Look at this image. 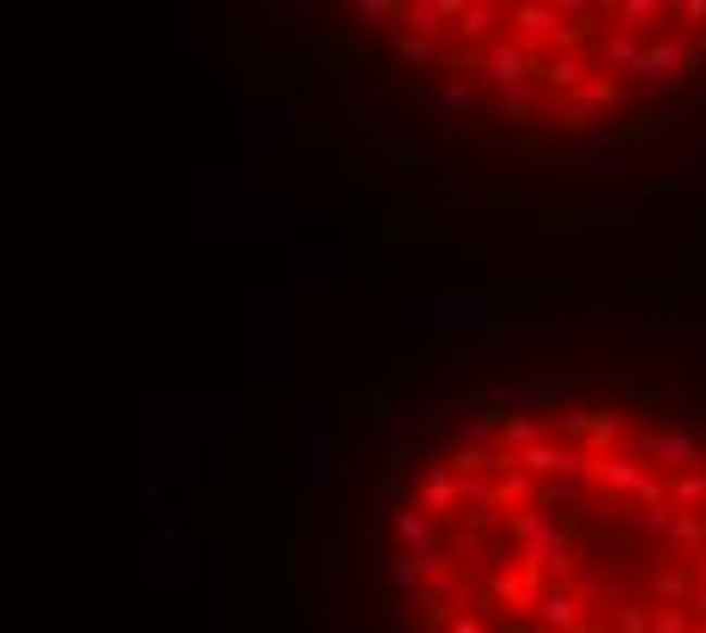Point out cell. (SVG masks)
<instances>
[{"mask_svg": "<svg viewBox=\"0 0 706 633\" xmlns=\"http://www.w3.org/2000/svg\"><path fill=\"white\" fill-rule=\"evenodd\" d=\"M560 378H512V384H469L463 402H481L493 415H542V408H560Z\"/></svg>", "mask_w": 706, "mask_h": 633, "instance_id": "cell-1", "label": "cell"}, {"mask_svg": "<svg viewBox=\"0 0 706 633\" xmlns=\"http://www.w3.org/2000/svg\"><path fill=\"white\" fill-rule=\"evenodd\" d=\"M682 55H689V37H652V43H645V55L640 62H633V74H640V92L652 98V104H658L664 92H670V79L682 74Z\"/></svg>", "mask_w": 706, "mask_h": 633, "instance_id": "cell-2", "label": "cell"}, {"mask_svg": "<svg viewBox=\"0 0 706 633\" xmlns=\"http://www.w3.org/2000/svg\"><path fill=\"white\" fill-rule=\"evenodd\" d=\"M439 415H451V402H439V396L396 408V415L384 420V457H390V464H396V457H402L408 445H415V439H427L432 427H439Z\"/></svg>", "mask_w": 706, "mask_h": 633, "instance_id": "cell-3", "label": "cell"}, {"mask_svg": "<svg viewBox=\"0 0 706 633\" xmlns=\"http://www.w3.org/2000/svg\"><path fill=\"white\" fill-rule=\"evenodd\" d=\"M640 165H645V153L633 147V140L609 135V128L579 147V170H584V177H621V170H640Z\"/></svg>", "mask_w": 706, "mask_h": 633, "instance_id": "cell-4", "label": "cell"}, {"mask_svg": "<svg viewBox=\"0 0 706 633\" xmlns=\"http://www.w3.org/2000/svg\"><path fill=\"white\" fill-rule=\"evenodd\" d=\"M524 567L542 572L549 585H572V572H579V560H572V536H567V530H554V536H542V542H524Z\"/></svg>", "mask_w": 706, "mask_h": 633, "instance_id": "cell-5", "label": "cell"}, {"mask_svg": "<svg viewBox=\"0 0 706 633\" xmlns=\"http://www.w3.org/2000/svg\"><path fill=\"white\" fill-rule=\"evenodd\" d=\"M537 74H542V62H537V55H524V49L512 43V37H506V43H493V49H488V79L500 86V98L524 92V86H530Z\"/></svg>", "mask_w": 706, "mask_h": 633, "instance_id": "cell-6", "label": "cell"}, {"mask_svg": "<svg viewBox=\"0 0 706 633\" xmlns=\"http://www.w3.org/2000/svg\"><path fill=\"white\" fill-rule=\"evenodd\" d=\"M530 616H537L549 633H579L584 628V597L572 585H542V597H537Z\"/></svg>", "mask_w": 706, "mask_h": 633, "instance_id": "cell-7", "label": "cell"}, {"mask_svg": "<svg viewBox=\"0 0 706 633\" xmlns=\"http://www.w3.org/2000/svg\"><path fill=\"white\" fill-rule=\"evenodd\" d=\"M640 445H645V457H652V464H670L676 476H689V469L706 464V451H701V439H694V433H658V427H652Z\"/></svg>", "mask_w": 706, "mask_h": 633, "instance_id": "cell-8", "label": "cell"}, {"mask_svg": "<svg viewBox=\"0 0 706 633\" xmlns=\"http://www.w3.org/2000/svg\"><path fill=\"white\" fill-rule=\"evenodd\" d=\"M396 536H402L408 555H432V548H445V524H439L427 506H402L396 511Z\"/></svg>", "mask_w": 706, "mask_h": 633, "instance_id": "cell-9", "label": "cell"}, {"mask_svg": "<svg viewBox=\"0 0 706 633\" xmlns=\"http://www.w3.org/2000/svg\"><path fill=\"white\" fill-rule=\"evenodd\" d=\"M445 609H451V621H457V616H476V609H500V603H493V585L481 579V572L463 567L445 585Z\"/></svg>", "mask_w": 706, "mask_h": 633, "instance_id": "cell-10", "label": "cell"}, {"mask_svg": "<svg viewBox=\"0 0 706 633\" xmlns=\"http://www.w3.org/2000/svg\"><path fill=\"white\" fill-rule=\"evenodd\" d=\"M493 585V603H512V609H537V597H542V585H549V579H542V572H512V567H500L488 579Z\"/></svg>", "mask_w": 706, "mask_h": 633, "instance_id": "cell-11", "label": "cell"}, {"mask_svg": "<svg viewBox=\"0 0 706 633\" xmlns=\"http://www.w3.org/2000/svg\"><path fill=\"white\" fill-rule=\"evenodd\" d=\"M457 494H463V476L451 464H427V469H420V506H427V511H451V506H457Z\"/></svg>", "mask_w": 706, "mask_h": 633, "instance_id": "cell-12", "label": "cell"}, {"mask_svg": "<svg viewBox=\"0 0 706 633\" xmlns=\"http://www.w3.org/2000/svg\"><path fill=\"white\" fill-rule=\"evenodd\" d=\"M512 469H524V476L537 481V476H554L560 481V464H567V445L560 439H549V445H530V451H506Z\"/></svg>", "mask_w": 706, "mask_h": 633, "instance_id": "cell-13", "label": "cell"}, {"mask_svg": "<svg viewBox=\"0 0 706 633\" xmlns=\"http://www.w3.org/2000/svg\"><path fill=\"white\" fill-rule=\"evenodd\" d=\"M542 86H549V92H579V86H584V79H591V74H584V62H579V55H549V62H542Z\"/></svg>", "mask_w": 706, "mask_h": 633, "instance_id": "cell-14", "label": "cell"}, {"mask_svg": "<svg viewBox=\"0 0 706 633\" xmlns=\"http://www.w3.org/2000/svg\"><path fill=\"white\" fill-rule=\"evenodd\" d=\"M530 445H549L537 415H500V451H530Z\"/></svg>", "mask_w": 706, "mask_h": 633, "instance_id": "cell-15", "label": "cell"}, {"mask_svg": "<svg viewBox=\"0 0 706 633\" xmlns=\"http://www.w3.org/2000/svg\"><path fill=\"white\" fill-rule=\"evenodd\" d=\"M603 62H609V67H628V74H633V62H640V55H645V43H640V31H628V25H615V31H603Z\"/></svg>", "mask_w": 706, "mask_h": 633, "instance_id": "cell-16", "label": "cell"}, {"mask_svg": "<svg viewBox=\"0 0 706 633\" xmlns=\"http://www.w3.org/2000/svg\"><path fill=\"white\" fill-rule=\"evenodd\" d=\"M493 494H500V511H506V506H537L542 488L524 469H506V476H493Z\"/></svg>", "mask_w": 706, "mask_h": 633, "instance_id": "cell-17", "label": "cell"}, {"mask_svg": "<svg viewBox=\"0 0 706 633\" xmlns=\"http://www.w3.org/2000/svg\"><path fill=\"white\" fill-rule=\"evenodd\" d=\"M694 585H701V572H694V567H670V572H658V579H652V597H664V603H676V609H682V597H689Z\"/></svg>", "mask_w": 706, "mask_h": 633, "instance_id": "cell-18", "label": "cell"}, {"mask_svg": "<svg viewBox=\"0 0 706 633\" xmlns=\"http://www.w3.org/2000/svg\"><path fill=\"white\" fill-rule=\"evenodd\" d=\"M591 427H597V408H579V402L554 415V433H560V445H572V439H591Z\"/></svg>", "mask_w": 706, "mask_h": 633, "instance_id": "cell-19", "label": "cell"}, {"mask_svg": "<svg viewBox=\"0 0 706 633\" xmlns=\"http://www.w3.org/2000/svg\"><path fill=\"white\" fill-rule=\"evenodd\" d=\"M512 530H518V542H542V536H554V511L549 506H524L518 518H512Z\"/></svg>", "mask_w": 706, "mask_h": 633, "instance_id": "cell-20", "label": "cell"}, {"mask_svg": "<svg viewBox=\"0 0 706 633\" xmlns=\"http://www.w3.org/2000/svg\"><path fill=\"white\" fill-rule=\"evenodd\" d=\"M488 439H500V420H493V408H463V445L488 451Z\"/></svg>", "mask_w": 706, "mask_h": 633, "instance_id": "cell-21", "label": "cell"}, {"mask_svg": "<svg viewBox=\"0 0 706 633\" xmlns=\"http://www.w3.org/2000/svg\"><path fill=\"white\" fill-rule=\"evenodd\" d=\"M670 499L682 511H706V469H689V476L670 481Z\"/></svg>", "mask_w": 706, "mask_h": 633, "instance_id": "cell-22", "label": "cell"}, {"mask_svg": "<svg viewBox=\"0 0 706 633\" xmlns=\"http://www.w3.org/2000/svg\"><path fill=\"white\" fill-rule=\"evenodd\" d=\"M439 110H445V116H463V123H469V116H481V98L469 92L463 79H445V92H439Z\"/></svg>", "mask_w": 706, "mask_h": 633, "instance_id": "cell-23", "label": "cell"}, {"mask_svg": "<svg viewBox=\"0 0 706 633\" xmlns=\"http://www.w3.org/2000/svg\"><path fill=\"white\" fill-rule=\"evenodd\" d=\"M670 524H676V506L633 511V536H652V542H664V536H670Z\"/></svg>", "mask_w": 706, "mask_h": 633, "instance_id": "cell-24", "label": "cell"}, {"mask_svg": "<svg viewBox=\"0 0 706 633\" xmlns=\"http://www.w3.org/2000/svg\"><path fill=\"white\" fill-rule=\"evenodd\" d=\"M652 616H658V609H645V603H628V597H621V603H615V633H652Z\"/></svg>", "mask_w": 706, "mask_h": 633, "instance_id": "cell-25", "label": "cell"}, {"mask_svg": "<svg viewBox=\"0 0 706 633\" xmlns=\"http://www.w3.org/2000/svg\"><path fill=\"white\" fill-rule=\"evenodd\" d=\"M396 55L408 67H427V62H439V43H432V37H420V31H402L396 37Z\"/></svg>", "mask_w": 706, "mask_h": 633, "instance_id": "cell-26", "label": "cell"}, {"mask_svg": "<svg viewBox=\"0 0 706 633\" xmlns=\"http://www.w3.org/2000/svg\"><path fill=\"white\" fill-rule=\"evenodd\" d=\"M628 439V415H597V427H591V457H603L609 445H621Z\"/></svg>", "mask_w": 706, "mask_h": 633, "instance_id": "cell-27", "label": "cell"}, {"mask_svg": "<svg viewBox=\"0 0 706 633\" xmlns=\"http://www.w3.org/2000/svg\"><path fill=\"white\" fill-rule=\"evenodd\" d=\"M615 18H621L628 31H645L652 18H664V7H658V0H621V7H615Z\"/></svg>", "mask_w": 706, "mask_h": 633, "instance_id": "cell-28", "label": "cell"}, {"mask_svg": "<svg viewBox=\"0 0 706 633\" xmlns=\"http://www.w3.org/2000/svg\"><path fill=\"white\" fill-rule=\"evenodd\" d=\"M445 324H488V299H439Z\"/></svg>", "mask_w": 706, "mask_h": 633, "instance_id": "cell-29", "label": "cell"}, {"mask_svg": "<svg viewBox=\"0 0 706 633\" xmlns=\"http://www.w3.org/2000/svg\"><path fill=\"white\" fill-rule=\"evenodd\" d=\"M493 18H512V13H506V7H476V0H469V13L457 18V31H463V37H481Z\"/></svg>", "mask_w": 706, "mask_h": 633, "instance_id": "cell-30", "label": "cell"}, {"mask_svg": "<svg viewBox=\"0 0 706 633\" xmlns=\"http://www.w3.org/2000/svg\"><path fill=\"white\" fill-rule=\"evenodd\" d=\"M432 18H439V0H415V7H402V25H408V31H420V37L432 31Z\"/></svg>", "mask_w": 706, "mask_h": 633, "instance_id": "cell-31", "label": "cell"}, {"mask_svg": "<svg viewBox=\"0 0 706 633\" xmlns=\"http://www.w3.org/2000/svg\"><path fill=\"white\" fill-rule=\"evenodd\" d=\"M481 207H488L481 195H445V201H439V214H445V219H476Z\"/></svg>", "mask_w": 706, "mask_h": 633, "instance_id": "cell-32", "label": "cell"}, {"mask_svg": "<svg viewBox=\"0 0 706 633\" xmlns=\"http://www.w3.org/2000/svg\"><path fill=\"white\" fill-rule=\"evenodd\" d=\"M633 214V201H591V207H584V219H603V226H615V219H628Z\"/></svg>", "mask_w": 706, "mask_h": 633, "instance_id": "cell-33", "label": "cell"}, {"mask_svg": "<svg viewBox=\"0 0 706 633\" xmlns=\"http://www.w3.org/2000/svg\"><path fill=\"white\" fill-rule=\"evenodd\" d=\"M694 628H701V621H689L682 609H658V616H652V633H694Z\"/></svg>", "mask_w": 706, "mask_h": 633, "instance_id": "cell-34", "label": "cell"}, {"mask_svg": "<svg viewBox=\"0 0 706 633\" xmlns=\"http://www.w3.org/2000/svg\"><path fill=\"white\" fill-rule=\"evenodd\" d=\"M378 506H415V499H408V488H402V481L396 476H378Z\"/></svg>", "mask_w": 706, "mask_h": 633, "instance_id": "cell-35", "label": "cell"}, {"mask_svg": "<svg viewBox=\"0 0 706 633\" xmlns=\"http://www.w3.org/2000/svg\"><path fill=\"white\" fill-rule=\"evenodd\" d=\"M353 13H360V18H402V7H396V0H360Z\"/></svg>", "mask_w": 706, "mask_h": 633, "instance_id": "cell-36", "label": "cell"}, {"mask_svg": "<svg viewBox=\"0 0 706 633\" xmlns=\"http://www.w3.org/2000/svg\"><path fill=\"white\" fill-rule=\"evenodd\" d=\"M579 597H584V609H603V603H609V579H584Z\"/></svg>", "mask_w": 706, "mask_h": 633, "instance_id": "cell-37", "label": "cell"}, {"mask_svg": "<svg viewBox=\"0 0 706 633\" xmlns=\"http://www.w3.org/2000/svg\"><path fill=\"white\" fill-rule=\"evenodd\" d=\"M500 110H506V116H530L537 104H530V92H512V98H500Z\"/></svg>", "mask_w": 706, "mask_h": 633, "instance_id": "cell-38", "label": "cell"}, {"mask_svg": "<svg viewBox=\"0 0 706 633\" xmlns=\"http://www.w3.org/2000/svg\"><path fill=\"white\" fill-rule=\"evenodd\" d=\"M682 67H689V74H694V67H706V37H689V55H682Z\"/></svg>", "mask_w": 706, "mask_h": 633, "instance_id": "cell-39", "label": "cell"}, {"mask_svg": "<svg viewBox=\"0 0 706 633\" xmlns=\"http://www.w3.org/2000/svg\"><path fill=\"white\" fill-rule=\"evenodd\" d=\"M676 18H689V25H706V0H682V7H676Z\"/></svg>", "mask_w": 706, "mask_h": 633, "instance_id": "cell-40", "label": "cell"}, {"mask_svg": "<svg viewBox=\"0 0 706 633\" xmlns=\"http://www.w3.org/2000/svg\"><path fill=\"white\" fill-rule=\"evenodd\" d=\"M445 633H488V621H481V616H457Z\"/></svg>", "mask_w": 706, "mask_h": 633, "instance_id": "cell-41", "label": "cell"}, {"mask_svg": "<svg viewBox=\"0 0 706 633\" xmlns=\"http://www.w3.org/2000/svg\"><path fill=\"white\" fill-rule=\"evenodd\" d=\"M689 329H694V336H706V317H689Z\"/></svg>", "mask_w": 706, "mask_h": 633, "instance_id": "cell-42", "label": "cell"}, {"mask_svg": "<svg viewBox=\"0 0 706 633\" xmlns=\"http://www.w3.org/2000/svg\"><path fill=\"white\" fill-rule=\"evenodd\" d=\"M384 633H402V621H396V616H390V621H384Z\"/></svg>", "mask_w": 706, "mask_h": 633, "instance_id": "cell-43", "label": "cell"}, {"mask_svg": "<svg viewBox=\"0 0 706 633\" xmlns=\"http://www.w3.org/2000/svg\"><path fill=\"white\" fill-rule=\"evenodd\" d=\"M694 572H701V579H706V555H701V560H694Z\"/></svg>", "mask_w": 706, "mask_h": 633, "instance_id": "cell-44", "label": "cell"}, {"mask_svg": "<svg viewBox=\"0 0 706 633\" xmlns=\"http://www.w3.org/2000/svg\"><path fill=\"white\" fill-rule=\"evenodd\" d=\"M694 633H706V621H701V628H694Z\"/></svg>", "mask_w": 706, "mask_h": 633, "instance_id": "cell-45", "label": "cell"}]
</instances>
